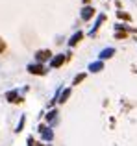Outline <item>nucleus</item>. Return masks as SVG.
I'll list each match as a JSON object with an SVG mask.
<instances>
[{"mask_svg":"<svg viewBox=\"0 0 137 146\" xmlns=\"http://www.w3.org/2000/svg\"><path fill=\"white\" fill-rule=\"evenodd\" d=\"M28 72H30V74H37V76H43L45 74V72H47V68H45L43 67V65H41V63H35V65H28Z\"/></svg>","mask_w":137,"mask_h":146,"instance_id":"f257e3e1","label":"nucleus"},{"mask_svg":"<svg viewBox=\"0 0 137 146\" xmlns=\"http://www.w3.org/2000/svg\"><path fill=\"white\" fill-rule=\"evenodd\" d=\"M50 50H39V52L35 54V59L39 61V63H43V61H47V59H50Z\"/></svg>","mask_w":137,"mask_h":146,"instance_id":"f03ea898","label":"nucleus"},{"mask_svg":"<svg viewBox=\"0 0 137 146\" xmlns=\"http://www.w3.org/2000/svg\"><path fill=\"white\" fill-rule=\"evenodd\" d=\"M39 131L43 133V139H45V141H52V139H54V131H52L50 128H45V126H41Z\"/></svg>","mask_w":137,"mask_h":146,"instance_id":"7ed1b4c3","label":"nucleus"},{"mask_svg":"<svg viewBox=\"0 0 137 146\" xmlns=\"http://www.w3.org/2000/svg\"><path fill=\"white\" fill-rule=\"evenodd\" d=\"M93 15H94V9H93L91 6H85V7L82 9V19H83V21H89Z\"/></svg>","mask_w":137,"mask_h":146,"instance_id":"20e7f679","label":"nucleus"},{"mask_svg":"<svg viewBox=\"0 0 137 146\" xmlns=\"http://www.w3.org/2000/svg\"><path fill=\"white\" fill-rule=\"evenodd\" d=\"M63 61H65V56H63V54H59V56H56L54 59L50 61V67L52 68H58L59 65H63Z\"/></svg>","mask_w":137,"mask_h":146,"instance_id":"39448f33","label":"nucleus"},{"mask_svg":"<svg viewBox=\"0 0 137 146\" xmlns=\"http://www.w3.org/2000/svg\"><path fill=\"white\" fill-rule=\"evenodd\" d=\"M102 68H104V63H102V61H94V63L89 65V70L91 72H100Z\"/></svg>","mask_w":137,"mask_h":146,"instance_id":"423d86ee","label":"nucleus"},{"mask_svg":"<svg viewBox=\"0 0 137 146\" xmlns=\"http://www.w3.org/2000/svg\"><path fill=\"white\" fill-rule=\"evenodd\" d=\"M113 54H115V48H104L100 52V59H108V57H111Z\"/></svg>","mask_w":137,"mask_h":146,"instance_id":"0eeeda50","label":"nucleus"},{"mask_svg":"<svg viewBox=\"0 0 137 146\" xmlns=\"http://www.w3.org/2000/svg\"><path fill=\"white\" fill-rule=\"evenodd\" d=\"M104 15H98V19H96V22H94V26H93V30H91V35H93V33H96V30L100 28V24H102V21H104Z\"/></svg>","mask_w":137,"mask_h":146,"instance_id":"6e6552de","label":"nucleus"},{"mask_svg":"<svg viewBox=\"0 0 137 146\" xmlns=\"http://www.w3.org/2000/svg\"><path fill=\"white\" fill-rule=\"evenodd\" d=\"M82 35H83V33H82V32H78V33H74V35H72V37H70V41H68V46H74V44H76V43H78V41H80V39H82Z\"/></svg>","mask_w":137,"mask_h":146,"instance_id":"1a4fd4ad","label":"nucleus"},{"mask_svg":"<svg viewBox=\"0 0 137 146\" xmlns=\"http://www.w3.org/2000/svg\"><path fill=\"white\" fill-rule=\"evenodd\" d=\"M56 115H58V111H56V109H52L50 113L47 115V120H48V122H56V120H58V117H56Z\"/></svg>","mask_w":137,"mask_h":146,"instance_id":"9d476101","label":"nucleus"},{"mask_svg":"<svg viewBox=\"0 0 137 146\" xmlns=\"http://www.w3.org/2000/svg\"><path fill=\"white\" fill-rule=\"evenodd\" d=\"M68 96H70V89H65V91H63V93H61V96H59V100H58V102H67V98Z\"/></svg>","mask_w":137,"mask_h":146,"instance_id":"9b49d317","label":"nucleus"},{"mask_svg":"<svg viewBox=\"0 0 137 146\" xmlns=\"http://www.w3.org/2000/svg\"><path fill=\"white\" fill-rule=\"evenodd\" d=\"M7 100H9V102H19L17 100V91H9V93H7Z\"/></svg>","mask_w":137,"mask_h":146,"instance_id":"f8f14e48","label":"nucleus"},{"mask_svg":"<svg viewBox=\"0 0 137 146\" xmlns=\"http://www.w3.org/2000/svg\"><path fill=\"white\" fill-rule=\"evenodd\" d=\"M83 78H85V74H78V76H76V78H74V85H78V83L82 82Z\"/></svg>","mask_w":137,"mask_h":146,"instance_id":"ddd939ff","label":"nucleus"},{"mask_svg":"<svg viewBox=\"0 0 137 146\" xmlns=\"http://www.w3.org/2000/svg\"><path fill=\"white\" fill-rule=\"evenodd\" d=\"M24 120H26V117H21V122H19V126H17V131H21V129H22V126H24Z\"/></svg>","mask_w":137,"mask_h":146,"instance_id":"4468645a","label":"nucleus"},{"mask_svg":"<svg viewBox=\"0 0 137 146\" xmlns=\"http://www.w3.org/2000/svg\"><path fill=\"white\" fill-rule=\"evenodd\" d=\"M28 146H35V143H33L32 137H28Z\"/></svg>","mask_w":137,"mask_h":146,"instance_id":"2eb2a0df","label":"nucleus"},{"mask_svg":"<svg viewBox=\"0 0 137 146\" xmlns=\"http://www.w3.org/2000/svg\"><path fill=\"white\" fill-rule=\"evenodd\" d=\"M4 48H6V44H4V41L0 39V52H4Z\"/></svg>","mask_w":137,"mask_h":146,"instance_id":"dca6fc26","label":"nucleus"},{"mask_svg":"<svg viewBox=\"0 0 137 146\" xmlns=\"http://www.w3.org/2000/svg\"><path fill=\"white\" fill-rule=\"evenodd\" d=\"M35 146H43V144H35Z\"/></svg>","mask_w":137,"mask_h":146,"instance_id":"f3484780","label":"nucleus"}]
</instances>
